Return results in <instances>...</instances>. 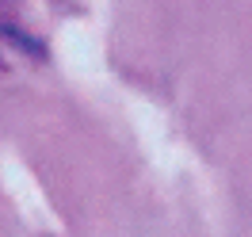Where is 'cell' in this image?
I'll return each mask as SVG.
<instances>
[{
  "label": "cell",
  "instance_id": "1",
  "mask_svg": "<svg viewBox=\"0 0 252 237\" xmlns=\"http://www.w3.org/2000/svg\"><path fill=\"white\" fill-rule=\"evenodd\" d=\"M16 16H19V0H0V34H4V38H12L16 46H27V50H34V54H42V50L34 46L31 34L19 31Z\"/></svg>",
  "mask_w": 252,
  "mask_h": 237
}]
</instances>
